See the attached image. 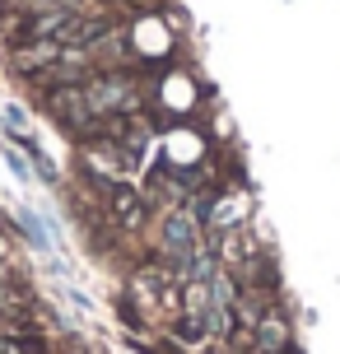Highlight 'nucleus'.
<instances>
[{
    "instance_id": "obj_1",
    "label": "nucleus",
    "mask_w": 340,
    "mask_h": 354,
    "mask_svg": "<svg viewBox=\"0 0 340 354\" xmlns=\"http://www.w3.org/2000/svg\"><path fill=\"white\" fill-rule=\"evenodd\" d=\"M126 93H131V84H126L122 75H103V80L89 84V103H93V112H117V107L131 103Z\"/></svg>"
}]
</instances>
